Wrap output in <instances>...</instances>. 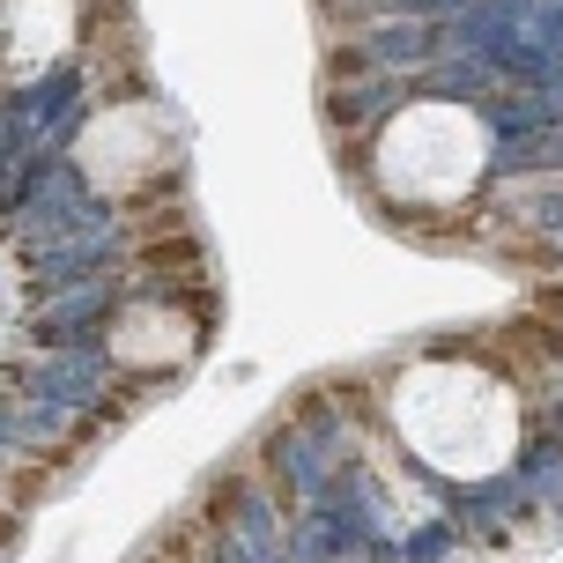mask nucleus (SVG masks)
Segmentation results:
<instances>
[{"label":"nucleus","mask_w":563,"mask_h":563,"mask_svg":"<svg viewBox=\"0 0 563 563\" xmlns=\"http://www.w3.org/2000/svg\"><path fill=\"white\" fill-rule=\"evenodd\" d=\"M408 541V563H452L460 549H467V534L452 527V511H438V519H422L416 534H400Z\"/></svg>","instance_id":"obj_6"},{"label":"nucleus","mask_w":563,"mask_h":563,"mask_svg":"<svg viewBox=\"0 0 563 563\" xmlns=\"http://www.w3.org/2000/svg\"><path fill=\"white\" fill-rule=\"evenodd\" d=\"M549 319H556V334H563V289H556V297H549Z\"/></svg>","instance_id":"obj_9"},{"label":"nucleus","mask_w":563,"mask_h":563,"mask_svg":"<svg viewBox=\"0 0 563 563\" xmlns=\"http://www.w3.org/2000/svg\"><path fill=\"white\" fill-rule=\"evenodd\" d=\"M341 467H364V422L341 416L334 394H305L260 438V475L275 482L282 505H311Z\"/></svg>","instance_id":"obj_1"},{"label":"nucleus","mask_w":563,"mask_h":563,"mask_svg":"<svg viewBox=\"0 0 563 563\" xmlns=\"http://www.w3.org/2000/svg\"><path fill=\"white\" fill-rule=\"evenodd\" d=\"M527 260H534L541 275H556V282H563V238H541V245H527Z\"/></svg>","instance_id":"obj_7"},{"label":"nucleus","mask_w":563,"mask_h":563,"mask_svg":"<svg viewBox=\"0 0 563 563\" xmlns=\"http://www.w3.org/2000/svg\"><path fill=\"white\" fill-rule=\"evenodd\" d=\"M511 475H519V489H527V505L541 511V519H556L563 527V445L549 438V430H527L519 438V460H511Z\"/></svg>","instance_id":"obj_5"},{"label":"nucleus","mask_w":563,"mask_h":563,"mask_svg":"<svg viewBox=\"0 0 563 563\" xmlns=\"http://www.w3.org/2000/svg\"><path fill=\"white\" fill-rule=\"evenodd\" d=\"M438 511H452V527L467 541H511L534 519V505H527V489H519L511 467H497V475H482V482H445Z\"/></svg>","instance_id":"obj_3"},{"label":"nucleus","mask_w":563,"mask_h":563,"mask_svg":"<svg viewBox=\"0 0 563 563\" xmlns=\"http://www.w3.org/2000/svg\"><path fill=\"white\" fill-rule=\"evenodd\" d=\"M416 97H408V75H356V82H334L327 89V119H334L341 134H371V126H394Z\"/></svg>","instance_id":"obj_4"},{"label":"nucleus","mask_w":563,"mask_h":563,"mask_svg":"<svg viewBox=\"0 0 563 563\" xmlns=\"http://www.w3.org/2000/svg\"><path fill=\"white\" fill-rule=\"evenodd\" d=\"M541 430H549V438H556V445H563V386H556V394H541Z\"/></svg>","instance_id":"obj_8"},{"label":"nucleus","mask_w":563,"mask_h":563,"mask_svg":"<svg viewBox=\"0 0 563 563\" xmlns=\"http://www.w3.org/2000/svg\"><path fill=\"white\" fill-rule=\"evenodd\" d=\"M556 371H563V341H556Z\"/></svg>","instance_id":"obj_10"},{"label":"nucleus","mask_w":563,"mask_h":563,"mask_svg":"<svg viewBox=\"0 0 563 563\" xmlns=\"http://www.w3.org/2000/svg\"><path fill=\"white\" fill-rule=\"evenodd\" d=\"M15 394H37V400H59V408H75L82 422L97 416H119V364L104 341H75V349H45L37 364L15 371Z\"/></svg>","instance_id":"obj_2"}]
</instances>
